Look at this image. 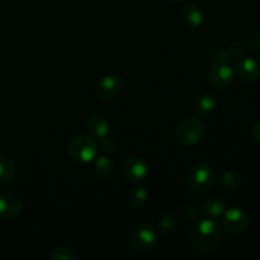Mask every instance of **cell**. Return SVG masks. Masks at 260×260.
Wrapping results in <instances>:
<instances>
[{"instance_id":"cell-1","label":"cell","mask_w":260,"mask_h":260,"mask_svg":"<svg viewBox=\"0 0 260 260\" xmlns=\"http://www.w3.org/2000/svg\"><path fill=\"white\" fill-rule=\"evenodd\" d=\"M223 240L221 226L211 218L200 220L190 233V243L196 250L203 254H210L217 250Z\"/></svg>"},{"instance_id":"cell-2","label":"cell","mask_w":260,"mask_h":260,"mask_svg":"<svg viewBox=\"0 0 260 260\" xmlns=\"http://www.w3.org/2000/svg\"><path fill=\"white\" fill-rule=\"evenodd\" d=\"M98 145L95 140L88 135H78L73 137L68 145V154L71 159L79 164L90 162L95 157Z\"/></svg>"},{"instance_id":"cell-3","label":"cell","mask_w":260,"mask_h":260,"mask_svg":"<svg viewBox=\"0 0 260 260\" xmlns=\"http://www.w3.org/2000/svg\"><path fill=\"white\" fill-rule=\"evenodd\" d=\"M205 136V124L196 117H187L179 122L175 129L177 141L183 146H193Z\"/></svg>"},{"instance_id":"cell-4","label":"cell","mask_w":260,"mask_h":260,"mask_svg":"<svg viewBox=\"0 0 260 260\" xmlns=\"http://www.w3.org/2000/svg\"><path fill=\"white\" fill-rule=\"evenodd\" d=\"M216 182L215 170L206 164L193 167L187 175V185L193 192H206L211 189Z\"/></svg>"},{"instance_id":"cell-5","label":"cell","mask_w":260,"mask_h":260,"mask_svg":"<svg viewBox=\"0 0 260 260\" xmlns=\"http://www.w3.org/2000/svg\"><path fill=\"white\" fill-rule=\"evenodd\" d=\"M157 239L159 234L155 228L142 223L129 233L128 244L134 251H147L156 245Z\"/></svg>"},{"instance_id":"cell-6","label":"cell","mask_w":260,"mask_h":260,"mask_svg":"<svg viewBox=\"0 0 260 260\" xmlns=\"http://www.w3.org/2000/svg\"><path fill=\"white\" fill-rule=\"evenodd\" d=\"M222 229L229 234L239 235L244 233L249 226V215L239 207L225 210L222 213Z\"/></svg>"},{"instance_id":"cell-7","label":"cell","mask_w":260,"mask_h":260,"mask_svg":"<svg viewBox=\"0 0 260 260\" xmlns=\"http://www.w3.org/2000/svg\"><path fill=\"white\" fill-rule=\"evenodd\" d=\"M122 175L129 182H141L149 174V168L147 164L141 157L132 156L124 160L121 167Z\"/></svg>"},{"instance_id":"cell-8","label":"cell","mask_w":260,"mask_h":260,"mask_svg":"<svg viewBox=\"0 0 260 260\" xmlns=\"http://www.w3.org/2000/svg\"><path fill=\"white\" fill-rule=\"evenodd\" d=\"M122 89V80L117 75L103 76L95 86V94L101 101H112Z\"/></svg>"},{"instance_id":"cell-9","label":"cell","mask_w":260,"mask_h":260,"mask_svg":"<svg viewBox=\"0 0 260 260\" xmlns=\"http://www.w3.org/2000/svg\"><path fill=\"white\" fill-rule=\"evenodd\" d=\"M234 70L228 63H213L208 71V83L216 89H225L233 83Z\"/></svg>"},{"instance_id":"cell-10","label":"cell","mask_w":260,"mask_h":260,"mask_svg":"<svg viewBox=\"0 0 260 260\" xmlns=\"http://www.w3.org/2000/svg\"><path fill=\"white\" fill-rule=\"evenodd\" d=\"M23 210L22 198L13 193H2L0 194V218L2 220H13L18 217Z\"/></svg>"},{"instance_id":"cell-11","label":"cell","mask_w":260,"mask_h":260,"mask_svg":"<svg viewBox=\"0 0 260 260\" xmlns=\"http://www.w3.org/2000/svg\"><path fill=\"white\" fill-rule=\"evenodd\" d=\"M235 73L241 80L254 81L260 76V66L253 58L244 57L236 62Z\"/></svg>"},{"instance_id":"cell-12","label":"cell","mask_w":260,"mask_h":260,"mask_svg":"<svg viewBox=\"0 0 260 260\" xmlns=\"http://www.w3.org/2000/svg\"><path fill=\"white\" fill-rule=\"evenodd\" d=\"M86 129L95 139H102L109 132V123L107 118L102 114H93L86 121Z\"/></svg>"},{"instance_id":"cell-13","label":"cell","mask_w":260,"mask_h":260,"mask_svg":"<svg viewBox=\"0 0 260 260\" xmlns=\"http://www.w3.org/2000/svg\"><path fill=\"white\" fill-rule=\"evenodd\" d=\"M182 18L183 22L188 25L189 28H200L201 25L205 22V14H203V10L200 7L194 4L185 5L182 10Z\"/></svg>"},{"instance_id":"cell-14","label":"cell","mask_w":260,"mask_h":260,"mask_svg":"<svg viewBox=\"0 0 260 260\" xmlns=\"http://www.w3.org/2000/svg\"><path fill=\"white\" fill-rule=\"evenodd\" d=\"M201 212L205 213L206 216L212 218H218L222 216V213L226 210V203L222 198L212 197V198H206L202 201L200 205Z\"/></svg>"},{"instance_id":"cell-15","label":"cell","mask_w":260,"mask_h":260,"mask_svg":"<svg viewBox=\"0 0 260 260\" xmlns=\"http://www.w3.org/2000/svg\"><path fill=\"white\" fill-rule=\"evenodd\" d=\"M216 108V101L211 94H201L194 102V111L198 116H208Z\"/></svg>"},{"instance_id":"cell-16","label":"cell","mask_w":260,"mask_h":260,"mask_svg":"<svg viewBox=\"0 0 260 260\" xmlns=\"http://www.w3.org/2000/svg\"><path fill=\"white\" fill-rule=\"evenodd\" d=\"M15 165L9 157L0 155V184H7L14 179Z\"/></svg>"},{"instance_id":"cell-17","label":"cell","mask_w":260,"mask_h":260,"mask_svg":"<svg viewBox=\"0 0 260 260\" xmlns=\"http://www.w3.org/2000/svg\"><path fill=\"white\" fill-rule=\"evenodd\" d=\"M147 190L144 187H135L127 193V202L132 208H139L146 202Z\"/></svg>"},{"instance_id":"cell-18","label":"cell","mask_w":260,"mask_h":260,"mask_svg":"<svg viewBox=\"0 0 260 260\" xmlns=\"http://www.w3.org/2000/svg\"><path fill=\"white\" fill-rule=\"evenodd\" d=\"M113 172V164L107 156H98L94 162V173L101 178H107Z\"/></svg>"},{"instance_id":"cell-19","label":"cell","mask_w":260,"mask_h":260,"mask_svg":"<svg viewBox=\"0 0 260 260\" xmlns=\"http://www.w3.org/2000/svg\"><path fill=\"white\" fill-rule=\"evenodd\" d=\"M221 184L229 190H236L241 184V177L235 170H228L221 177Z\"/></svg>"},{"instance_id":"cell-20","label":"cell","mask_w":260,"mask_h":260,"mask_svg":"<svg viewBox=\"0 0 260 260\" xmlns=\"http://www.w3.org/2000/svg\"><path fill=\"white\" fill-rule=\"evenodd\" d=\"M50 259L52 260H78L79 255L75 250L69 246H57L50 254Z\"/></svg>"},{"instance_id":"cell-21","label":"cell","mask_w":260,"mask_h":260,"mask_svg":"<svg viewBox=\"0 0 260 260\" xmlns=\"http://www.w3.org/2000/svg\"><path fill=\"white\" fill-rule=\"evenodd\" d=\"M178 218L174 215H165L162 216L161 220H160V230L165 235H170V234L174 233L178 228Z\"/></svg>"},{"instance_id":"cell-22","label":"cell","mask_w":260,"mask_h":260,"mask_svg":"<svg viewBox=\"0 0 260 260\" xmlns=\"http://www.w3.org/2000/svg\"><path fill=\"white\" fill-rule=\"evenodd\" d=\"M99 146H101V150L104 154H112V152H114V150H116V141H114L112 137L104 136L101 139Z\"/></svg>"},{"instance_id":"cell-23","label":"cell","mask_w":260,"mask_h":260,"mask_svg":"<svg viewBox=\"0 0 260 260\" xmlns=\"http://www.w3.org/2000/svg\"><path fill=\"white\" fill-rule=\"evenodd\" d=\"M182 213H183V217H184L187 221L194 220V218H197L198 216V208L196 207L194 205H192V203H185V205L183 206Z\"/></svg>"},{"instance_id":"cell-24","label":"cell","mask_w":260,"mask_h":260,"mask_svg":"<svg viewBox=\"0 0 260 260\" xmlns=\"http://www.w3.org/2000/svg\"><path fill=\"white\" fill-rule=\"evenodd\" d=\"M244 51H245V46H244V43L241 41H233L230 43V46H229V53H230V56H234V57L241 56L244 53Z\"/></svg>"},{"instance_id":"cell-25","label":"cell","mask_w":260,"mask_h":260,"mask_svg":"<svg viewBox=\"0 0 260 260\" xmlns=\"http://www.w3.org/2000/svg\"><path fill=\"white\" fill-rule=\"evenodd\" d=\"M212 61L213 63H228L229 58H230V53L225 50H217L216 52L212 53Z\"/></svg>"},{"instance_id":"cell-26","label":"cell","mask_w":260,"mask_h":260,"mask_svg":"<svg viewBox=\"0 0 260 260\" xmlns=\"http://www.w3.org/2000/svg\"><path fill=\"white\" fill-rule=\"evenodd\" d=\"M249 50L251 52H259L260 51V37H255V38H251L249 41Z\"/></svg>"},{"instance_id":"cell-27","label":"cell","mask_w":260,"mask_h":260,"mask_svg":"<svg viewBox=\"0 0 260 260\" xmlns=\"http://www.w3.org/2000/svg\"><path fill=\"white\" fill-rule=\"evenodd\" d=\"M251 134H253L254 140H255L258 144H260V121H258L255 124H254Z\"/></svg>"},{"instance_id":"cell-28","label":"cell","mask_w":260,"mask_h":260,"mask_svg":"<svg viewBox=\"0 0 260 260\" xmlns=\"http://www.w3.org/2000/svg\"><path fill=\"white\" fill-rule=\"evenodd\" d=\"M169 2H173V3H180V2H184V0H169Z\"/></svg>"},{"instance_id":"cell-29","label":"cell","mask_w":260,"mask_h":260,"mask_svg":"<svg viewBox=\"0 0 260 260\" xmlns=\"http://www.w3.org/2000/svg\"><path fill=\"white\" fill-rule=\"evenodd\" d=\"M259 37H260V32H259Z\"/></svg>"}]
</instances>
